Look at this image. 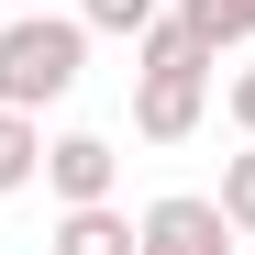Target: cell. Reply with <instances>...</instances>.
<instances>
[{
  "instance_id": "cell-1",
  "label": "cell",
  "mask_w": 255,
  "mask_h": 255,
  "mask_svg": "<svg viewBox=\"0 0 255 255\" xmlns=\"http://www.w3.org/2000/svg\"><path fill=\"white\" fill-rule=\"evenodd\" d=\"M211 67H222V56H211L178 11H155V22L133 33V133H144V144H189V133H200Z\"/></svg>"
},
{
  "instance_id": "cell-2",
  "label": "cell",
  "mask_w": 255,
  "mask_h": 255,
  "mask_svg": "<svg viewBox=\"0 0 255 255\" xmlns=\"http://www.w3.org/2000/svg\"><path fill=\"white\" fill-rule=\"evenodd\" d=\"M78 78H89V22L78 11H11L0 22V100L11 111H45V100H67Z\"/></svg>"
},
{
  "instance_id": "cell-3",
  "label": "cell",
  "mask_w": 255,
  "mask_h": 255,
  "mask_svg": "<svg viewBox=\"0 0 255 255\" xmlns=\"http://www.w3.org/2000/svg\"><path fill=\"white\" fill-rule=\"evenodd\" d=\"M244 233L222 222V200H200V189H166L144 222H133V255H233Z\"/></svg>"
},
{
  "instance_id": "cell-4",
  "label": "cell",
  "mask_w": 255,
  "mask_h": 255,
  "mask_svg": "<svg viewBox=\"0 0 255 255\" xmlns=\"http://www.w3.org/2000/svg\"><path fill=\"white\" fill-rule=\"evenodd\" d=\"M111 178H122L111 133H56V144H45V189H56V200H111Z\"/></svg>"
},
{
  "instance_id": "cell-5",
  "label": "cell",
  "mask_w": 255,
  "mask_h": 255,
  "mask_svg": "<svg viewBox=\"0 0 255 255\" xmlns=\"http://www.w3.org/2000/svg\"><path fill=\"white\" fill-rule=\"evenodd\" d=\"M56 255H133V222H122L111 200H67V222H56Z\"/></svg>"
},
{
  "instance_id": "cell-6",
  "label": "cell",
  "mask_w": 255,
  "mask_h": 255,
  "mask_svg": "<svg viewBox=\"0 0 255 255\" xmlns=\"http://www.w3.org/2000/svg\"><path fill=\"white\" fill-rule=\"evenodd\" d=\"M33 178H45V122L0 100V200H11V189H33Z\"/></svg>"
},
{
  "instance_id": "cell-7",
  "label": "cell",
  "mask_w": 255,
  "mask_h": 255,
  "mask_svg": "<svg viewBox=\"0 0 255 255\" xmlns=\"http://www.w3.org/2000/svg\"><path fill=\"white\" fill-rule=\"evenodd\" d=\"M178 22L200 33L211 56H233V45H255V0H178Z\"/></svg>"
},
{
  "instance_id": "cell-8",
  "label": "cell",
  "mask_w": 255,
  "mask_h": 255,
  "mask_svg": "<svg viewBox=\"0 0 255 255\" xmlns=\"http://www.w3.org/2000/svg\"><path fill=\"white\" fill-rule=\"evenodd\" d=\"M211 200H222V222L255 244V144H244V155H222V189H211Z\"/></svg>"
},
{
  "instance_id": "cell-9",
  "label": "cell",
  "mask_w": 255,
  "mask_h": 255,
  "mask_svg": "<svg viewBox=\"0 0 255 255\" xmlns=\"http://www.w3.org/2000/svg\"><path fill=\"white\" fill-rule=\"evenodd\" d=\"M166 11V0H78V22H89V33H144Z\"/></svg>"
},
{
  "instance_id": "cell-10",
  "label": "cell",
  "mask_w": 255,
  "mask_h": 255,
  "mask_svg": "<svg viewBox=\"0 0 255 255\" xmlns=\"http://www.w3.org/2000/svg\"><path fill=\"white\" fill-rule=\"evenodd\" d=\"M233 122H244V144H255V67H233Z\"/></svg>"
},
{
  "instance_id": "cell-11",
  "label": "cell",
  "mask_w": 255,
  "mask_h": 255,
  "mask_svg": "<svg viewBox=\"0 0 255 255\" xmlns=\"http://www.w3.org/2000/svg\"><path fill=\"white\" fill-rule=\"evenodd\" d=\"M11 11H33V0H11Z\"/></svg>"
},
{
  "instance_id": "cell-12",
  "label": "cell",
  "mask_w": 255,
  "mask_h": 255,
  "mask_svg": "<svg viewBox=\"0 0 255 255\" xmlns=\"http://www.w3.org/2000/svg\"><path fill=\"white\" fill-rule=\"evenodd\" d=\"M233 255H255V244H233Z\"/></svg>"
}]
</instances>
